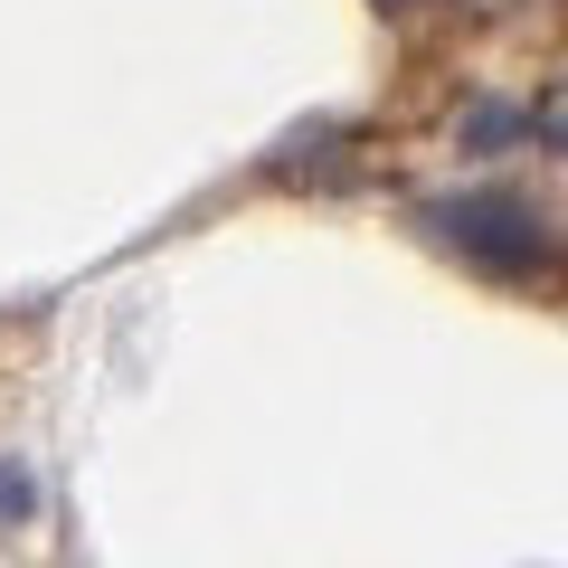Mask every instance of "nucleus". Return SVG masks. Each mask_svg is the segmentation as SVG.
Masks as SVG:
<instances>
[{
  "label": "nucleus",
  "mask_w": 568,
  "mask_h": 568,
  "mask_svg": "<svg viewBox=\"0 0 568 568\" xmlns=\"http://www.w3.org/2000/svg\"><path fill=\"white\" fill-rule=\"evenodd\" d=\"M388 10H407V0H388Z\"/></svg>",
  "instance_id": "nucleus-3"
},
{
  "label": "nucleus",
  "mask_w": 568,
  "mask_h": 568,
  "mask_svg": "<svg viewBox=\"0 0 568 568\" xmlns=\"http://www.w3.org/2000/svg\"><path fill=\"white\" fill-rule=\"evenodd\" d=\"M0 511H29V484H20V474H0Z\"/></svg>",
  "instance_id": "nucleus-2"
},
{
  "label": "nucleus",
  "mask_w": 568,
  "mask_h": 568,
  "mask_svg": "<svg viewBox=\"0 0 568 568\" xmlns=\"http://www.w3.org/2000/svg\"><path fill=\"white\" fill-rule=\"evenodd\" d=\"M436 237H446L465 265H484V275H540V265H549V219L530 200H511V190L446 200V209H436Z\"/></svg>",
  "instance_id": "nucleus-1"
}]
</instances>
